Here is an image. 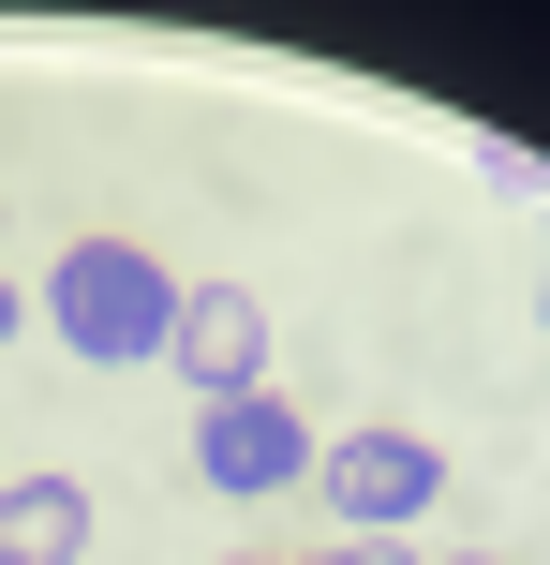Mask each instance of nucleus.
<instances>
[{
    "instance_id": "nucleus-1",
    "label": "nucleus",
    "mask_w": 550,
    "mask_h": 565,
    "mask_svg": "<svg viewBox=\"0 0 550 565\" xmlns=\"http://www.w3.org/2000/svg\"><path fill=\"white\" fill-rule=\"evenodd\" d=\"M60 342H75L89 372H134V358H164V328H179V282L134 254V238H75L60 254Z\"/></svg>"
},
{
    "instance_id": "nucleus-2",
    "label": "nucleus",
    "mask_w": 550,
    "mask_h": 565,
    "mask_svg": "<svg viewBox=\"0 0 550 565\" xmlns=\"http://www.w3.org/2000/svg\"><path fill=\"white\" fill-rule=\"evenodd\" d=\"M313 477H327V507H343L357 536H402V521H432V491H446V461L417 447V431H343V447H327Z\"/></svg>"
},
{
    "instance_id": "nucleus-3",
    "label": "nucleus",
    "mask_w": 550,
    "mask_h": 565,
    "mask_svg": "<svg viewBox=\"0 0 550 565\" xmlns=\"http://www.w3.org/2000/svg\"><path fill=\"white\" fill-rule=\"evenodd\" d=\"M194 477H208V491H283V477H313V431H298V402H268V387L194 402Z\"/></svg>"
},
{
    "instance_id": "nucleus-4",
    "label": "nucleus",
    "mask_w": 550,
    "mask_h": 565,
    "mask_svg": "<svg viewBox=\"0 0 550 565\" xmlns=\"http://www.w3.org/2000/svg\"><path fill=\"white\" fill-rule=\"evenodd\" d=\"M164 358L194 372V402H238V387L268 372V298H254V282H179Z\"/></svg>"
},
{
    "instance_id": "nucleus-5",
    "label": "nucleus",
    "mask_w": 550,
    "mask_h": 565,
    "mask_svg": "<svg viewBox=\"0 0 550 565\" xmlns=\"http://www.w3.org/2000/svg\"><path fill=\"white\" fill-rule=\"evenodd\" d=\"M75 551H89L75 477H0V565H75Z\"/></svg>"
},
{
    "instance_id": "nucleus-6",
    "label": "nucleus",
    "mask_w": 550,
    "mask_h": 565,
    "mask_svg": "<svg viewBox=\"0 0 550 565\" xmlns=\"http://www.w3.org/2000/svg\"><path fill=\"white\" fill-rule=\"evenodd\" d=\"M0 342H15V282H0Z\"/></svg>"
},
{
    "instance_id": "nucleus-7",
    "label": "nucleus",
    "mask_w": 550,
    "mask_h": 565,
    "mask_svg": "<svg viewBox=\"0 0 550 565\" xmlns=\"http://www.w3.org/2000/svg\"><path fill=\"white\" fill-rule=\"evenodd\" d=\"M313 565H357V551H313Z\"/></svg>"
}]
</instances>
